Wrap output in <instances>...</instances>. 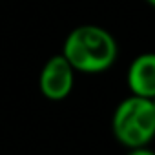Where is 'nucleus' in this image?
<instances>
[{"label": "nucleus", "instance_id": "1", "mask_svg": "<svg viewBox=\"0 0 155 155\" xmlns=\"http://www.w3.org/2000/svg\"><path fill=\"white\" fill-rule=\"evenodd\" d=\"M62 55L75 71L102 73L115 64L119 57V46L113 35L104 28L84 24L69 31L64 40Z\"/></svg>", "mask_w": 155, "mask_h": 155}, {"label": "nucleus", "instance_id": "2", "mask_svg": "<svg viewBox=\"0 0 155 155\" xmlns=\"http://www.w3.org/2000/svg\"><path fill=\"white\" fill-rule=\"evenodd\" d=\"M111 131L126 148H144L155 137V106L151 99L130 95L113 111Z\"/></svg>", "mask_w": 155, "mask_h": 155}, {"label": "nucleus", "instance_id": "3", "mask_svg": "<svg viewBox=\"0 0 155 155\" xmlns=\"http://www.w3.org/2000/svg\"><path fill=\"white\" fill-rule=\"evenodd\" d=\"M75 73L77 71L62 53L49 57L38 77L40 93L49 101H64L73 91Z\"/></svg>", "mask_w": 155, "mask_h": 155}, {"label": "nucleus", "instance_id": "4", "mask_svg": "<svg viewBox=\"0 0 155 155\" xmlns=\"http://www.w3.org/2000/svg\"><path fill=\"white\" fill-rule=\"evenodd\" d=\"M126 82L131 95L146 99L155 97V53H142L133 58L128 68Z\"/></svg>", "mask_w": 155, "mask_h": 155}, {"label": "nucleus", "instance_id": "5", "mask_svg": "<svg viewBox=\"0 0 155 155\" xmlns=\"http://www.w3.org/2000/svg\"><path fill=\"white\" fill-rule=\"evenodd\" d=\"M126 155H155V151H151V150H148V146H144V148H131Z\"/></svg>", "mask_w": 155, "mask_h": 155}, {"label": "nucleus", "instance_id": "6", "mask_svg": "<svg viewBox=\"0 0 155 155\" xmlns=\"http://www.w3.org/2000/svg\"><path fill=\"white\" fill-rule=\"evenodd\" d=\"M146 2H148L150 6H153V8H155V0H146Z\"/></svg>", "mask_w": 155, "mask_h": 155}, {"label": "nucleus", "instance_id": "7", "mask_svg": "<svg viewBox=\"0 0 155 155\" xmlns=\"http://www.w3.org/2000/svg\"><path fill=\"white\" fill-rule=\"evenodd\" d=\"M151 102H153V106H155V97H153V99H151Z\"/></svg>", "mask_w": 155, "mask_h": 155}]
</instances>
